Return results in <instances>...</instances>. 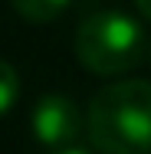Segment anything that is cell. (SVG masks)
Here are the masks:
<instances>
[{
  "label": "cell",
  "mask_w": 151,
  "mask_h": 154,
  "mask_svg": "<svg viewBox=\"0 0 151 154\" xmlns=\"http://www.w3.org/2000/svg\"><path fill=\"white\" fill-rule=\"evenodd\" d=\"M82 118L99 154H151V82L121 79L99 89Z\"/></svg>",
  "instance_id": "1"
},
{
  "label": "cell",
  "mask_w": 151,
  "mask_h": 154,
  "mask_svg": "<svg viewBox=\"0 0 151 154\" xmlns=\"http://www.w3.org/2000/svg\"><path fill=\"white\" fill-rule=\"evenodd\" d=\"M148 53V36L121 10H95L76 30V59L92 75L131 72Z\"/></svg>",
  "instance_id": "2"
},
{
  "label": "cell",
  "mask_w": 151,
  "mask_h": 154,
  "mask_svg": "<svg viewBox=\"0 0 151 154\" xmlns=\"http://www.w3.org/2000/svg\"><path fill=\"white\" fill-rule=\"evenodd\" d=\"M30 131L39 144H46L53 151L56 148H72L79 141V134L86 131V118H82V108L69 95L49 92L33 105Z\"/></svg>",
  "instance_id": "3"
},
{
  "label": "cell",
  "mask_w": 151,
  "mask_h": 154,
  "mask_svg": "<svg viewBox=\"0 0 151 154\" xmlns=\"http://www.w3.org/2000/svg\"><path fill=\"white\" fill-rule=\"evenodd\" d=\"M13 10L30 23H53L72 0H10Z\"/></svg>",
  "instance_id": "4"
},
{
  "label": "cell",
  "mask_w": 151,
  "mask_h": 154,
  "mask_svg": "<svg viewBox=\"0 0 151 154\" xmlns=\"http://www.w3.org/2000/svg\"><path fill=\"white\" fill-rule=\"evenodd\" d=\"M20 98V75L7 59H0V115H7Z\"/></svg>",
  "instance_id": "5"
},
{
  "label": "cell",
  "mask_w": 151,
  "mask_h": 154,
  "mask_svg": "<svg viewBox=\"0 0 151 154\" xmlns=\"http://www.w3.org/2000/svg\"><path fill=\"white\" fill-rule=\"evenodd\" d=\"M135 7H138V13L151 23V0H135Z\"/></svg>",
  "instance_id": "6"
},
{
  "label": "cell",
  "mask_w": 151,
  "mask_h": 154,
  "mask_svg": "<svg viewBox=\"0 0 151 154\" xmlns=\"http://www.w3.org/2000/svg\"><path fill=\"white\" fill-rule=\"evenodd\" d=\"M49 154H92V151H82V148H56Z\"/></svg>",
  "instance_id": "7"
},
{
  "label": "cell",
  "mask_w": 151,
  "mask_h": 154,
  "mask_svg": "<svg viewBox=\"0 0 151 154\" xmlns=\"http://www.w3.org/2000/svg\"><path fill=\"white\" fill-rule=\"evenodd\" d=\"M148 56H151V46H148Z\"/></svg>",
  "instance_id": "8"
}]
</instances>
